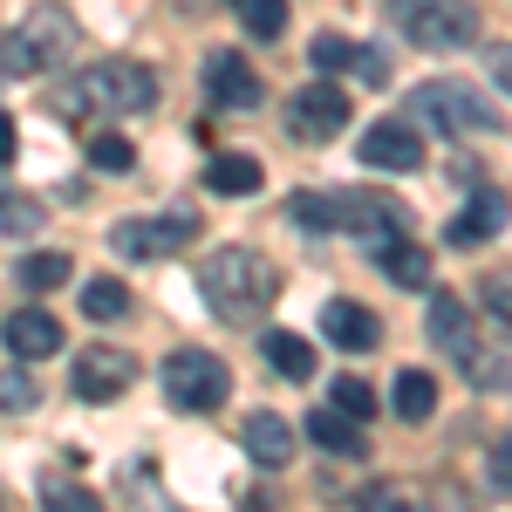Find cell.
<instances>
[{
  "mask_svg": "<svg viewBox=\"0 0 512 512\" xmlns=\"http://www.w3.org/2000/svg\"><path fill=\"white\" fill-rule=\"evenodd\" d=\"M205 96H212L219 110H253V103H260V76H253V62L233 55V48L205 55Z\"/></svg>",
  "mask_w": 512,
  "mask_h": 512,
  "instance_id": "30bf717a",
  "label": "cell"
},
{
  "mask_svg": "<svg viewBox=\"0 0 512 512\" xmlns=\"http://www.w3.org/2000/svg\"><path fill=\"white\" fill-rule=\"evenodd\" d=\"M431 410H437L431 369H403V376H396V417H403V424H424Z\"/></svg>",
  "mask_w": 512,
  "mask_h": 512,
  "instance_id": "ffe728a7",
  "label": "cell"
},
{
  "mask_svg": "<svg viewBox=\"0 0 512 512\" xmlns=\"http://www.w3.org/2000/svg\"><path fill=\"white\" fill-rule=\"evenodd\" d=\"M485 76L499 89H512V41H485Z\"/></svg>",
  "mask_w": 512,
  "mask_h": 512,
  "instance_id": "d6a6232c",
  "label": "cell"
},
{
  "mask_svg": "<svg viewBox=\"0 0 512 512\" xmlns=\"http://www.w3.org/2000/svg\"><path fill=\"white\" fill-rule=\"evenodd\" d=\"M390 28L431 55H451L478 41V7L472 0H390Z\"/></svg>",
  "mask_w": 512,
  "mask_h": 512,
  "instance_id": "7a4b0ae2",
  "label": "cell"
},
{
  "mask_svg": "<svg viewBox=\"0 0 512 512\" xmlns=\"http://www.w3.org/2000/svg\"><path fill=\"white\" fill-rule=\"evenodd\" d=\"M21 280L41 287V294L62 287V280H69V253H28V260H21Z\"/></svg>",
  "mask_w": 512,
  "mask_h": 512,
  "instance_id": "4316f807",
  "label": "cell"
},
{
  "mask_svg": "<svg viewBox=\"0 0 512 512\" xmlns=\"http://www.w3.org/2000/svg\"><path fill=\"white\" fill-rule=\"evenodd\" d=\"M335 410H349L355 424H362V417H376V390H369L362 376H342V383H335Z\"/></svg>",
  "mask_w": 512,
  "mask_h": 512,
  "instance_id": "f546056e",
  "label": "cell"
},
{
  "mask_svg": "<svg viewBox=\"0 0 512 512\" xmlns=\"http://www.w3.org/2000/svg\"><path fill=\"white\" fill-rule=\"evenodd\" d=\"M478 301H485V315L512 335V280H485V287H478Z\"/></svg>",
  "mask_w": 512,
  "mask_h": 512,
  "instance_id": "1f68e13d",
  "label": "cell"
},
{
  "mask_svg": "<svg viewBox=\"0 0 512 512\" xmlns=\"http://www.w3.org/2000/svg\"><path fill=\"white\" fill-rule=\"evenodd\" d=\"M369 253H376V267H383L396 287H431V253H424L410 233H376Z\"/></svg>",
  "mask_w": 512,
  "mask_h": 512,
  "instance_id": "4fadbf2b",
  "label": "cell"
},
{
  "mask_svg": "<svg viewBox=\"0 0 512 512\" xmlns=\"http://www.w3.org/2000/svg\"><path fill=\"white\" fill-rule=\"evenodd\" d=\"M355 151H362V164H376V171H417L424 164V137L410 123H369Z\"/></svg>",
  "mask_w": 512,
  "mask_h": 512,
  "instance_id": "8fae6325",
  "label": "cell"
},
{
  "mask_svg": "<svg viewBox=\"0 0 512 512\" xmlns=\"http://www.w3.org/2000/svg\"><path fill=\"white\" fill-rule=\"evenodd\" d=\"M0 410H35V383H28V362L0 369Z\"/></svg>",
  "mask_w": 512,
  "mask_h": 512,
  "instance_id": "4dcf8cb0",
  "label": "cell"
},
{
  "mask_svg": "<svg viewBox=\"0 0 512 512\" xmlns=\"http://www.w3.org/2000/svg\"><path fill=\"white\" fill-rule=\"evenodd\" d=\"M369 512H424V506H417V499H403L396 485H376V492H369Z\"/></svg>",
  "mask_w": 512,
  "mask_h": 512,
  "instance_id": "d590c367",
  "label": "cell"
},
{
  "mask_svg": "<svg viewBox=\"0 0 512 512\" xmlns=\"http://www.w3.org/2000/svg\"><path fill=\"white\" fill-rule=\"evenodd\" d=\"M308 62H315V76H335V69H349V62H355V41H342V35H315Z\"/></svg>",
  "mask_w": 512,
  "mask_h": 512,
  "instance_id": "f1b7e54d",
  "label": "cell"
},
{
  "mask_svg": "<svg viewBox=\"0 0 512 512\" xmlns=\"http://www.w3.org/2000/svg\"><path fill=\"white\" fill-rule=\"evenodd\" d=\"M267 362H274L287 383H308V376H315V349H308L301 335H287V328H274V335H267Z\"/></svg>",
  "mask_w": 512,
  "mask_h": 512,
  "instance_id": "7402d4cb",
  "label": "cell"
},
{
  "mask_svg": "<svg viewBox=\"0 0 512 512\" xmlns=\"http://www.w3.org/2000/svg\"><path fill=\"white\" fill-rule=\"evenodd\" d=\"M424 328H431V342L444 355H458V362H478V328H472V308L451 294V287H431V308H424Z\"/></svg>",
  "mask_w": 512,
  "mask_h": 512,
  "instance_id": "9c48e42d",
  "label": "cell"
},
{
  "mask_svg": "<svg viewBox=\"0 0 512 512\" xmlns=\"http://www.w3.org/2000/svg\"><path fill=\"white\" fill-rule=\"evenodd\" d=\"M362 82H390V55L383 48H355V62H349Z\"/></svg>",
  "mask_w": 512,
  "mask_h": 512,
  "instance_id": "836d02e7",
  "label": "cell"
},
{
  "mask_svg": "<svg viewBox=\"0 0 512 512\" xmlns=\"http://www.w3.org/2000/svg\"><path fill=\"white\" fill-rule=\"evenodd\" d=\"M417 117L431 123V130H451V137H472V130H499V110L478 96L472 82H424L417 89Z\"/></svg>",
  "mask_w": 512,
  "mask_h": 512,
  "instance_id": "8992f818",
  "label": "cell"
},
{
  "mask_svg": "<svg viewBox=\"0 0 512 512\" xmlns=\"http://www.w3.org/2000/svg\"><path fill=\"white\" fill-rule=\"evenodd\" d=\"M41 512H103V499L89 492V485H76V478H62V472H41Z\"/></svg>",
  "mask_w": 512,
  "mask_h": 512,
  "instance_id": "44dd1931",
  "label": "cell"
},
{
  "mask_svg": "<svg viewBox=\"0 0 512 512\" xmlns=\"http://www.w3.org/2000/svg\"><path fill=\"white\" fill-rule=\"evenodd\" d=\"M205 185L219 198H246L260 192V158H246V151H219V158L205 164Z\"/></svg>",
  "mask_w": 512,
  "mask_h": 512,
  "instance_id": "ac0fdd59",
  "label": "cell"
},
{
  "mask_svg": "<svg viewBox=\"0 0 512 512\" xmlns=\"http://www.w3.org/2000/svg\"><path fill=\"white\" fill-rule=\"evenodd\" d=\"M82 315L89 321H123L130 315V287H123V280H89V287H82Z\"/></svg>",
  "mask_w": 512,
  "mask_h": 512,
  "instance_id": "603a6c76",
  "label": "cell"
},
{
  "mask_svg": "<svg viewBox=\"0 0 512 512\" xmlns=\"http://www.w3.org/2000/svg\"><path fill=\"white\" fill-rule=\"evenodd\" d=\"M69 48H76V14H69V7H35L14 35L0 41V69H7V76H41V69H55Z\"/></svg>",
  "mask_w": 512,
  "mask_h": 512,
  "instance_id": "3957f363",
  "label": "cell"
},
{
  "mask_svg": "<svg viewBox=\"0 0 512 512\" xmlns=\"http://www.w3.org/2000/svg\"><path fill=\"white\" fill-rule=\"evenodd\" d=\"M499 226H506V198H472V205L444 226V239H451V246H478V239H492Z\"/></svg>",
  "mask_w": 512,
  "mask_h": 512,
  "instance_id": "d6986e66",
  "label": "cell"
},
{
  "mask_svg": "<svg viewBox=\"0 0 512 512\" xmlns=\"http://www.w3.org/2000/svg\"><path fill=\"white\" fill-rule=\"evenodd\" d=\"M0 198H7V192H0Z\"/></svg>",
  "mask_w": 512,
  "mask_h": 512,
  "instance_id": "74e56055",
  "label": "cell"
},
{
  "mask_svg": "<svg viewBox=\"0 0 512 512\" xmlns=\"http://www.w3.org/2000/svg\"><path fill=\"white\" fill-rule=\"evenodd\" d=\"M198 239V212H158V219H117L110 226V246L123 260H164V253H185Z\"/></svg>",
  "mask_w": 512,
  "mask_h": 512,
  "instance_id": "52a82bcc",
  "label": "cell"
},
{
  "mask_svg": "<svg viewBox=\"0 0 512 512\" xmlns=\"http://www.w3.org/2000/svg\"><path fill=\"white\" fill-rule=\"evenodd\" d=\"M485 472H492V485H499V492H512V437H499V444H492Z\"/></svg>",
  "mask_w": 512,
  "mask_h": 512,
  "instance_id": "e575fe53",
  "label": "cell"
},
{
  "mask_svg": "<svg viewBox=\"0 0 512 512\" xmlns=\"http://www.w3.org/2000/svg\"><path fill=\"white\" fill-rule=\"evenodd\" d=\"M308 437H315L321 451H335V458H362L369 451V437H362V424H355L349 410H315L308 417Z\"/></svg>",
  "mask_w": 512,
  "mask_h": 512,
  "instance_id": "e0dca14e",
  "label": "cell"
},
{
  "mask_svg": "<svg viewBox=\"0 0 512 512\" xmlns=\"http://www.w3.org/2000/svg\"><path fill=\"white\" fill-rule=\"evenodd\" d=\"M7 349L21 355V362H41V355L62 349V321L48 315V308H21V315L7 321Z\"/></svg>",
  "mask_w": 512,
  "mask_h": 512,
  "instance_id": "9a60e30c",
  "label": "cell"
},
{
  "mask_svg": "<svg viewBox=\"0 0 512 512\" xmlns=\"http://www.w3.org/2000/svg\"><path fill=\"white\" fill-rule=\"evenodd\" d=\"M239 21H246V35L274 41L287 28V0H239Z\"/></svg>",
  "mask_w": 512,
  "mask_h": 512,
  "instance_id": "d4e9b609",
  "label": "cell"
},
{
  "mask_svg": "<svg viewBox=\"0 0 512 512\" xmlns=\"http://www.w3.org/2000/svg\"><path fill=\"white\" fill-rule=\"evenodd\" d=\"M82 151H89L96 171H130V164H137V144H130L123 130H89V144H82Z\"/></svg>",
  "mask_w": 512,
  "mask_h": 512,
  "instance_id": "cb8c5ba5",
  "label": "cell"
},
{
  "mask_svg": "<svg viewBox=\"0 0 512 512\" xmlns=\"http://www.w3.org/2000/svg\"><path fill=\"white\" fill-rule=\"evenodd\" d=\"M137 383V362L123 349H89L76 362V396H89V403H110V396H123Z\"/></svg>",
  "mask_w": 512,
  "mask_h": 512,
  "instance_id": "7c38bea8",
  "label": "cell"
},
{
  "mask_svg": "<svg viewBox=\"0 0 512 512\" xmlns=\"http://www.w3.org/2000/svg\"><path fill=\"white\" fill-rule=\"evenodd\" d=\"M239 444H246L260 465H287V458H294V431H287V417H274V410H253L246 431H239Z\"/></svg>",
  "mask_w": 512,
  "mask_h": 512,
  "instance_id": "2e32d148",
  "label": "cell"
},
{
  "mask_svg": "<svg viewBox=\"0 0 512 512\" xmlns=\"http://www.w3.org/2000/svg\"><path fill=\"white\" fill-rule=\"evenodd\" d=\"M294 226H308V233H335V198H328V192H294Z\"/></svg>",
  "mask_w": 512,
  "mask_h": 512,
  "instance_id": "484cf974",
  "label": "cell"
},
{
  "mask_svg": "<svg viewBox=\"0 0 512 512\" xmlns=\"http://www.w3.org/2000/svg\"><path fill=\"white\" fill-rule=\"evenodd\" d=\"M0 233H41V198L7 192L0 198Z\"/></svg>",
  "mask_w": 512,
  "mask_h": 512,
  "instance_id": "83f0119b",
  "label": "cell"
},
{
  "mask_svg": "<svg viewBox=\"0 0 512 512\" xmlns=\"http://www.w3.org/2000/svg\"><path fill=\"white\" fill-rule=\"evenodd\" d=\"M321 328H328L335 349H349V355H369L383 342V321L369 315L362 301H328V308H321Z\"/></svg>",
  "mask_w": 512,
  "mask_h": 512,
  "instance_id": "5bb4252c",
  "label": "cell"
},
{
  "mask_svg": "<svg viewBox=\"0 0 512 512\" xmlns=\"http://www.w3.org/2000/svg\"><path fill=\"white\" fill-rule=\"evenodd\" d=\"M76 96L89 110H103V117H144V110L158 103V76H151L144 62L117 55V62H96V69L76 82Z\"/></svg>",
  "mask_w": 512,
  "mask_h": 512,
  "instance_id": "277c9868",
  "label": "cell"
},
{
  "mask_svg": "<svg viewBox=\"0 0 512 512\" xmlns=\"http://www.w3.org/2000/svg\"><path fill=\"white\" fill-rule=\"evenodd\" d=\"M287 130H294L301 144H328V137H342V130H349V96L328 89V82H308V89L287 103Z\"/></svg>",
  "mask_w": 512,
  "mask_h": 512,
  "instance_id": "ba28073f",
  "label": "cell"
},
{
  "mask_svg": "<svg viewBox=\"0 0 512 512\" xmlns=\"http://www.w3.org/2000/svg\"><path fill=\"white\" fill-rule=\"evenodd\" d=\"M274 267L260 260V253H246V246H219V253H205V267H198V294H205V308L219 321H253L267 301H274Z\"/></svg>",
  "mask_w": 512,
  "mask_h": 512,
  "instance_id": "6da1fadb",
  "label": "cell"
},
{
  "mask_svg": "<svg viewBox=\"0 0 512 512\" xmlns=\"http://www.w3.org/2000/svg\"><path fill=\"white\" fill-rule=\"evenodd\" d=\"M14 151H21V144H14V117L0 110V164H14Z\"/></svg>",
  "mask_w": 512,
  "mask_h": 512,
  "instance_id": "8d00e7d4",
  "label": "cell"
},
{
  "mask_svg": "<svg viewBox=\"0 0 512 512\" xmlns=\"http://www.w3.org/2000/svg\"><path fill=\"white\" fill-rule=\"evenodd\" d=\"M164 396H171V410H185V417H212V410L233 396V369H226L219 355H205V349H178L164 362Z\"/></svg>",
  "mask_w": 512,
  "mask_h": 512,
  "instance_id": "5b68a950",
  "label": "cell"
}]
</instances>
